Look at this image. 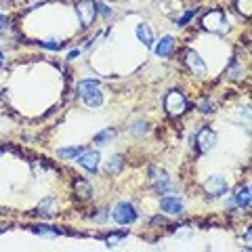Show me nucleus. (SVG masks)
I'll return each mask as SVG.
<instances>
[{
    "mask_svg": "<svg viewBox=\"0 0 252 252\" xmlns=\"http://www.w3.org/2000/svg\"><path fill=\"white\" fill-rule=\"evenodd\" d=\"M78 95L80 99L88 105V107H101L103 105V90L99 86V82H93V80H82L78 84Z\"/></svg>",
    "mask_w": 252,
    "mask_h": 252,
    "instance_id": "f257e3e1",
    "label": "nucleus"
},
{
    "mask_svg": "<svg viewBox=\"0 0 252 252\" xmlns=\"http://www.w3.org/2000/svg\"><path fill=\"white\" fill-rule=\"evenodd\" d=\"M202 27L212 34H225L229 30V23H227V17L221 9H212L208 11L204 17H202Z\"/></svg>",
    "mask_w": 252,
    "mask_h": 252,
    "instance_id": "f03ea898",
    "label": "nucleus"
},
{
    "mask_svg": "<svg viewBox=\"0 0 252 252\" xmlns=\"http://www.w3.org/2000/svg\"><path fill=\"white\" fill-rule=\"evenodd\" d=\"M164 109H166V114L172 116V118L183 116L187 111V99L183 97V93H179V90H170V93L164 97Z\"/></svg>",
    "mask_w": 252,
    "mask_h": 252,
    "instance_id": "7ed1b4c3",
    "label": "nucleus"
},
{
    "mask_svg": "<svg viewBox=\"0 0 252 252\" xmlns=\"http://www.w3.org/2000/svg\"><path fill=\"white\" fill-rule=\"evenodd\" d=\"M97 13H99V4L95 0H80V2H76V15H78L80 25L84 30L93 25Z\"/></svg>",
    "mask_w": 252,
    "mask_h": 252,
    "instance_id": "20e7f679",
    "label": "nucleus"
},
{
    "mask_svg": "<svg viewBox=\"0 0 252 252\" xmlns=\"http://www.w3.org/2000/svg\"><path fill=\"white\" fill-rule=\"evenodd\" d=\"M114 221L118 225H130V223L137 221V210L130 202H120L114 208Z\"/></svg>",
    "mask_w": 252,
    "mask_h": 252,
    "instance_id": "39448f33",
    "label": "nucleus"
},
{
    "mask_svg": "<svg viewBox=\"0 0 252 252\" xmlns=\"http://www.w3.org/2000/svg\"><path fill=\"white\" fill-rule=\"evenodd\" d=\"M195 145H198V149L202 153H208L212 151L216 147V132L210 128V126H204V128H200V132L195 135Z\"/></svg>",
    "mask_w": 252,
    "mask_h": 252,
    "instance_id": "423d86ee",
    "label": "nucleus"
},
{
    "mask_svg": "<svg viewBox=\"0 0 252 252\" xmlns=\"http://www.w3.org/2000/svg\"><path fill=\"white\" fill-rule=\"evenodd\" d=\"M183 61H185V65L189 67V72H191L193 76H206V63L202 61V57L198 53L193 51V48H187V51L183 53Z\"/></svg>",
    "mask_w": 252,
    "mask_h": 252,
    "instance_id": "0eeeda50",
    "label": "nucleus"
},
{
    "mask_svg": "<svg viewBox=\"0 0 252 252\" xmlns=\"http://www.w3.org/2000/svg\"><path fill=\"white\" fill-rule=\"evenodd\" d=\"M99 151H93V149H86V151H80V156L76 158V162H78L84 170H88V172H97V168H99Z\"/></svg>",
    "mask_w": 252,
    "mask_h": 252,
    "instance_id": "6e6552de",
    "label": "nucleus"
},
{
    "mask_svg": "<svg viewBox=\"0 0 252 252\" xmlns=\"http://www.w3.org/2000/svg\"><path fill=\"white\" fill-rule=\"evenodd\" d=\"M204 191L208 195H212V198H219V195H223L227 191V183L223 177H216V174H212V177H208L204 181Z\"/></svg>",
    "mask_w": 252,
    "mask_h": 252,
    "instance_id": "1a4fd4ad",
    "label": "nucleus"
},
{
    "mask_svg": "<svg viewBox=\"0 0 252 252\" xmlns=\"http://www.w3.org/2000/svg\"><path fill=\"white\" fill-rule=\"evenodd\" d=\"M149 183L153 185V189H156V191L162 193L164 189L170 185V179H168L166 170H162V168H158V166H151V168H149Z\"/></svg>",
    "mask_w": 252,
    "mask_h": 252,
    "instance_id": "9d476101",
    "label": "nucleus"
},
{
    "mask_svg": "<svg viewBox=\"0 0 252 252\" xmlns=\"http://www.w3.org/2000/svg\"><path fill=\"white\" fill-rule=\"evenodd\" d=\"M160 208H162L166 214H181L183 212V202H181L177 195H164V198L160 200Z\"/></svg>",
    "mask_w": 252,
    "mask_h": 252,
    "instance_id": "9b49d317",
    "label": "nucleus"
},
{
    "mask_svg": "<svg viewBox=\"0 0 252 252\" xmlns=\"http://www.w3.org/2000/svg\"><path fill=\"white\" fill-rule=\"evenodd\" d=\"M74 191H76V195H78L82 202H86V200L93 198V185H90L86 179H76L74 181Z\"/></svg>",
    "mask_w": 252,
    "mask_h": 252,
    "instance_id": "f8f14e48",
    "label": "nucleus"
},
{
    "mask_svg": "<svg viewBox=\"0 0 252 252\" xmlns=\"http://www.w3.org/2000/svg\"><path fill=\"white\" fill-rule=\"evenodd\" d=\"M172 51H174V38L172 36H164L156 44V48H153V53H156L158 57H170Z\"/></svg>",
    "mask_w": 252,
    "mask_h": 252,
    "instance_id": "ddd939ff",
    "label": "nucleus"
},
{
    "mask_svg": "<svg viewBox=\"0 0 252 252\" xmlns=\"http://www.w3.org/2000/svg\"><path fill=\"white\" fill-rule=\"evenodd\" d=\"M137 38L143 42L145 46H151L153 44V34H151V27L147 23H139L137 25Z\"/></svg>",
    "mask_w": 252,
    "mask_h": 252,
    "instance_id": "4468645a",
    "label": "nucleus"
},
{
    "mask_svg": "<svg viewBox=\"0 0 252 252\" xmlns=\"http://www.w3.org/2000/svg\"><path fill=\"white\" fill-rule=\"evenodd\" d=\"M235 202H237V206H240V208H250V187L248 185H244V187L237 189Z\"/></svg>",
    "mask_w": 252,
    "mask_h": 252,
    "instance_id": "2eb2a0df",
    "label": "nucleus"
},
{
    "mask_svg": "<svg viewBox=\"0 0 252 252\" xmlns=\"http://www.w3.org/2000/svg\"><path fill=\"white\" fill-rule=\"evenodd\" d=\"M55 210H57V202H55L53 198H44L40 202L38 206V214H44V216H53Z\"/></svg>",
    "mask_w": 252,
    "mask_h": 252,
    "instance_id": "dca6fc26",
    "label": "nucleus"
},
{
    "mask_svg": "<svg viewBox=\"0 0 252 252\" xmlns=\"http://www.w3.org/2000/svg\"><path fill=\"white\" fill-rule=\"evenodd\" d=\"M124 166V158L122 156H114L111 160H107V164H105V172L107 174H118L122 170Z\"/></svg>",
    "mask_w": 252,
    "mask_h": 252,
    "instance_id": "f3484780",
    "label": "nucleus"
},
{
    "mask_svg": "<svg viewBox=\"0 0 252 252\" xmlns=\"http://www.w3.org/2000/svg\"><path fill=\"white\" fill-rule=\"evenodd\" d=\"M80 151H82V147H61L59 149V156L61 158H65V160H76L80 156Z\"/></svg>",
    "mask_w": 252,
    "mask_h": 252,
    "instance_id": "a211bd4d",
    "label": "nucleus"
},
{
    "mask_svg": "<svg viewBox=\"0 0 252 252\" xmlns=\"http://www.w3.org/2000/svg\"><path fill=\"white\" fill-rule=\"evenodd\" d=\"M116 137V130L114 128H105V130H101L99 135L95 137V143H99V145H105L107 141H111V139Z\"/></svg>",
    "mask_w": 252,
    "mask_h": 252,
    "instance_id": "6ab92c4d",
    "label": "nucleus"
},
{
    "mask_svg": "<svg viewBox=\"0 0 252 252\" xmlns=\"http://www.w3.org/2000/svg\"><path fill=\"white\" fill-rule=\"evenodd\" d=\"M235 9L242 13L244 17L252 15V0H235Z\"/></svg>",
    "mask_w": 252,
    "mask_h": 252,
    "instance_id": "aec40b11",
    "label": "nucleus"
},
{
    "mask_svg": "<svg viewBox=\"0 0 252 252\" xmlns=\"http://www.w3.org/2000/svg\"><path fill=\"white\" fill-rule=\"evenodd\" d=\"M124 237H126V233H109L105 237V244H107V246H118Z\"/></svg>",
    "mask_w": 252,
    "mask_h": 252,
    "instance_id": "412c9836",
    "label": "nucleus"
},
{
    "mask_svg": "<svg viewBox=\"0 0 252 252\" xmlns=\"http://www.w3.org/2000/svg\"><path fill=\"white\" fill-rule=\"evenodd\" d=\"M42 48H48V51H59V48L63 46V42H57V40H44L40 42Z\"/></svg>",
    "mask_w": 252,
    "mask_h": 252,
    "instance_id": "4be33fe9",
    "label": "nucleus"
},
{
    "mask_svg": "<svg viewBox=\"0 0 252 252\" xmlns=\"http://www.w3.org/2000/svg\"><path fill=\"white\" fill-rule=\"evenodd\" d=\"M32 231H34V233H42V235H57V233H59L57 229H51V227H46V225H42V227H34Z\"/></svg>",
    "mask_w": 252,
    "mask_h": 252,
    "instance_id": "5701e85b",
    "label": "nucleus"
},
{
    "mask_svg": "<svg viewBox=\"0 0 252 252\" xmlns=\"http://www.w3.org/2000/svg\"><path fill=\"white\" fill-rule=\"evenodd\" d=\"M195 13H198V9H191V11H187L185 15H183V17H181V19L177 21V25H179V27H183V25L187 23L189 19H193V15H195Z\"/></svg>",
    "mask_w": 252,
    "mask_h": 252,
    "instance_id": "b1692460",
    "label": "nucleus"
},
{
    "mask_svg": "<svg viewBox=\"0 0 252 252\" xmlns=\"http://www.w3.org/2000/svg\"><path fill=\"white\" fill-rule=\"evenodd\" d=\"M200 111H202V114H212V111H214V103L202 101V103H200Z\"/></svg>",
    "mask_w": 252,
    "mask_h": 252,
    "instance_id": "393cba45",
    "label": "nucleus"
},
{
    "mask_svg": "<svg viewBox=\"0 0 252 252\" xmlns=\"http://www.w3.org/2000/svg\"><path fill=\"white\" fill-rule=\"evenodd\" d=\"M145 130H147L145 128V122H135V124H132V128H130L132 135H143Z\"/></svg>",
    "mask_w": 252,
    "mask_h": 252,
    "instance_id": "a878e982",
    "label": "nucleus"
},
{
    "mask_svg": "<svg viewBox=\"0 0 252 252\" xmlns=\"http://www.w3.org/2000/svg\"><path fill=\"white\" fill-rule=\"evenodd\" d=\"M6 25H9V19H6V17H2V15H0V30H4V27Z\"/></svg>",
    "mask_w": 252,
    "mask_h": 252,
    "instance_id": "bb28decb",
    "label": "nucleus"
},
{
    "mask_svg": "<svg viewBox=\"0 0 252 252\" xmlns=\"http://www.w3.org/2000/svg\"><path fill=\"white\" fill-rule=\"evenodd\" d=\"M76 57H78V51H72V53L67 55V59H76Z\"/></svg>",
    "mask_w": 252,
    "mask_h": 252,
    "instance_id": "cd10ccee",
    "label": "nucleus"
},
{
    "mask_svg": "<svg viewBox=\"0 0 252 252\" xmlns=\"http://www.w3.org/2000/svg\"><path fill=\"white\" fill-rule=\"evenodd\" d=\"M0 63H2V53H0Z\"/></svg>",
    "mask_w": 252,
    "mask_h": 252,
    "instance_id": "c85d7f7f",
    "label": "nucleus"
},
{
    "mask_svg": "<svg viewBox=\"0 0 252 252\" xmlns=\"http://www.w3.org/2000/svg\"><path fill=\"white\" fill-rule=\"evenodd\" d=\"M0 156H2V149H0Z\"/></svg>",
    "mask_w": 252,
    "mask_h": 252,
    "instance_id": "c756f323",
    "label": "nucleus"
}]
</instances>
